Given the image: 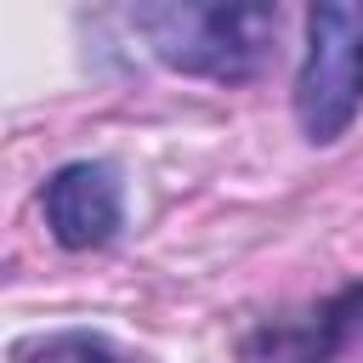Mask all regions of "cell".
<instances>
[{"label": "cell", "instance_id": "obj_1", "mask_svg": "<svg viewBox=\"0 0 363 363\" xmlns=\"http://www.w3.org/2000/svg\"><path fill=\"white\" fill-rule=\"evenodd\" d=\"M142 34L176 74L250 79L278 34V0H142Z\"/></svg>", "mask_w": 363, "mask_h": 363}, {"label": "cell", "instance_id": "obj_2", "mask_svg": "<svg viewBox=\"0 0 363 363\" xmlns=\"http://www.w3.org/2000/svg\"><path fill=\"white\" fill-rule=\"evenodd\" d=\"M363 102V0H312L306 6V62L295 79L301 130L335 142Z\"/></svg>", "mask_w": 363, "mask_h": 363}, {"label": "cell", "instance_id": "obj_3", "mask_svg": "<svg viewBox=\"0 0 363 363\" xmlns=\"http://www.w3.org/2000/svg\"><path fill=\"white\" fill-rule=\"evenodd\" d=\"M45 221L68 250L108 244L119 233V176L108 164H62L45 182Z\"/></svg>", "mask_w": 363, "mask_h": 363}, {"label": "cell", "instance_id": "obj_4", "mask_svg": "<svg viewBox=\"0 0 363 363\" xmlns=\"http://www.w3.org/2000/svg\"><path fill=\"white\" fill-rule=\"evenodd\" d=\"M23 363H119L96 335H51L23 352Z\"/></svg>", "mask_w": 363, "mask_h": 363}]
</instances>
